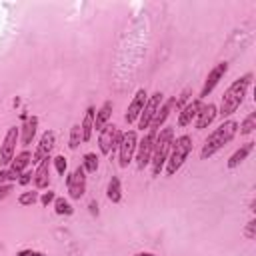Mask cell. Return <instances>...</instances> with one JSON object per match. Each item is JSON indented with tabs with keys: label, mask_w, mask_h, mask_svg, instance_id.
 Returning <instances> with one entry per match:
<instances>
[{
	"label": "cell",
	"mask_w": 256,
	"mask_h": 256,
	"mask_svg": "<svg viewBox=\"0 0 256 256\" xmlns=\"http://www.w3.org/2000/svg\"><path fill=\"white\" fill-rule=\"evenodd\" d=\"M250 82H252V74L248 72V74L236 78V80L226 88V92H224V96H222V102H220V112H218L222 118L232 116V114L240 108V104L244 102V96H246V90H248Z\"/></svg>",
	"instance_id": "obj_1"
},
{
	"label": "cell",
	"mask_w": 256,
	"mask_h": 256,
	"mask_svg": "<svg viewBox=\"0 0 256 256\" xmlns=\"http://www.w3.org/2000/svg\"><path fill=\"white\" fill-rule=\"evenodd\" d=\"M236 132H238V122H234V120L222 122V124L204 140V146H202V150H200V158L206 160V158L214 156L220 148H224V146L236 136Z\"/></svg>",
	"instance_id": "obj_2"
},
{
	"label": "cell",
	"mask_w": 256,
	"mask_h": 256,
	"mask_svg": "<svg viewBox=\"0 0 256 256\" xmlns=\"http://www.w3.org/2000/svg\"><path fill=\"white\" fill-rule=\"evenodd\" d=\"M172 140H174V130H172V128H164V130L156 132V138H154V150H152V158H150V164H152V176H160L162 166L166 164V158H168Z\"/></svg>",
	"instance_id": "obj_3"
},
{
	"label": "cell",
	"mask_w": 256,
	"mask_h": 256,
	"mask_svg": "<svg viewBox=\"0 0 256 256\" xmlns=\"http://www.w3.org/2000/svg\"><path fill=\"white\" fill-rule=\"evenodd\" d=\"M190 152H192V138L190 136L184 134V136H178L176 140H172V146H170V152L166 158V174L174 176L182 168V164Z\"/></svg>",
	"instance_id": "obj_4"
},
{
	"label": "cell",
	"mask_w": 256,
	"mask_h": 256,
	"mask_svg": "<svg viewBox=\"0 0 256 256\" xmlns=\"http://www.w3.org/2000/svg\"><path fill=\"white\" fill-rule=\"evenodd\" d=\"M136 146H138V138H136V132L134 130H128L122 134L120 138V144H118V160H120V166L126 168L134 154H136Z\"/></svg>",
	"instance_id": "obj_5"
},
{
	"label": "cell",
	"mask_w": 256,
	"mask_h": 256,
	"mask_svg": "<svg viewBox=\"0 0 256 256\" xmlns=\"http://www.w3.org/2000/svg\"><path fill=\"white\" fill-rule=\"evenodd\" d=\"M120 138H122V132H120L114 124H106V126L100 130V136H98L100 152H102V154H112V152L118 148Z\"/></svg>",
	"instance_id": "obj_6"
},
{
	"label": "cell",
	"mask_w": 256,
	"mask_h": 256,
	"mask_svg": "<svg viewBox=\"0 0 256 256\" xmlns=\"http://www.w3.org/2000/svg\"><path fill=\"white\" fill-rule=\"evenodd\" d=\"M154 138H156V132L150 130L136 146V166L142 170L150 164V158H152V150H154Z\"/></svg>",
	"instance_id": "obj_7"
},
{
	"label": "cell",
	"mask_w": 256,
	"mask_h": 256,
	"mask_svg": "<svg viewBox=\"0 0 256 256\" xmlns=\"http://www.w3.org/2000/svg\"><path fill=\"white\" fill-rule=\"evenodd\" d=\"M66 188H68L70 198H74V200H80L84 196V192H86V170L82 166H78L66 178Z\"/></svg>",
	"instance_id": "obj_8"
},
{
	"label": "cell",
	"mask_w": 256,
	"mask_h": 256,
	"mask_svg": "<svg viewBox=\"0 0 256 256\" xmlns=\"http://www.w3.org/2000/svg\"><path fill=\"white\" fill-rule=\"evenodd\" d=\"M162 96H164L162 92H154V94L146 100V104H144V108H142V112H140V116H138V128H140V130L150 128V122H152L156 110H158L160 104H162Z\"/></svg>",
	"instance_id": "obj_9"
},
{
	"label": "cell",
	"mask_w": 256,
	"mask_h": 256,
	"mask_svg": "<svg viewBox=\"0 0 256 256\" xmlns=\"http://www.w3.org/2000/svg\"><path fill=\"white\" fill-rule=\"evenodd\" d=\"M226 72H228V62H218V64L208 72V76H206V80H204V86H202V90H200L198 100L206 98V96L216 88V84L224 78V74H226Z\"/></svg>",
	"instance_id": "obj_10"
},
{
	"label": "cell",
	"mask_w": 256,
	"mask_h": 256,
	"mask_svg": "<svg viewBox=\"0 0 256 256\" xmlns=\"http://www.w3.org/2000/svg\"><path fill=\"white\" fill-rule=\"evenodd\" d=\"M18 136H20V130L16 126L8 128L6 136H4V142L0 146V164H10L12 158H14V150H16V142H18Z\"/></svg>",
	"instance_id": "obj_11"
},
{
	"label": "cell",
	"mask_w": 256,
	"mask_h": 256,
	"mask_svg": "<svg viewBox=\"0 0 256 256\" xmlns=\"http://www.w3.org/2000/svg\"><path fill=\"white\" fill-rule=\"evenodd\" d=\"M54 142H56V134H54V130H46V132L42 134L40 142H38V148H36V152H34L32 162L40 164L42 160L50 158V152H52V148H54Z\"/></svg>",
	"instance_id": "obj_12"
},
{
	"label": "cell",
	"mask_w": 256,
	"mask_h": 256,
	"mask_svg": "<svg viewBox=\"0 0 256 256\" xmlns=\"http://www.w3.org/2000/svg\"><path fill=\"white\" fill-rule=\"evenodd\" d=\"M146 98H148V94H146L144 88H140V90L134 94V98H132V102L128 104V110H126V114H124V120H126L128 124H132V122L138 120V116H140V112H142V108H144V104H146Z\"/></svg>",
	"instance_id": "obj_13"
},
{
	"label": "cell",
	"mask_w": 256,
	"mask_h": 256,
	"mask_svg": "<svg viewBox=\"0 0 256 256\" xmlns=\"http://www.w3.org/2000/svg\"><path fill=\"white\" fill-rule=\"evenodd\" d=\"M200 106H202V102H200L198 98H196V100H192V102H188V104L178 112V126H180V128H184V126L192 124V120H196V114H198Z\"/></svg>",
	"instance_id": "obj_14"
},
{
	"label": "cell",
	"mask_w": 256,
	"mask_h": 256,
	"mask_svg": "<svg viewBox=\"0 0 256 256\" xmlns=\"http://www.w3.org/2000/svg\"><path fill=\"white\" fill-rule=\"evenodd\" d=\"M218 116V108L214 106V104H202L200 106V110H198V114H196V128L198 130H202V128H206L208 124H212L214 122V118Z\"/></svg>",
	"instance_id": "obj_15"
},
{
	"label": "cell",
	"mask_w": 256,
	"mask_h": 256,
	"mask_svg": "<svg viewBox=\"0 0 256 256\" xmlns=\"http://www.w3.org/2000/svg\"><path fill=\"white\" fill-rule=\"evenodd\" d=\"M172 108H174V98H168L158 110H156V114H154V118H152V122H150V130H154V132H158L160 130V126L166 122V118L170 116V112H172Z\"/></svg>",
	"instance_id": "obj_16"
},
{
	"label": "cell",
	"mask_w": 256,
	"mask_h": 256,
	"mask_svg": "<svg viewBox=\"0 0 256 256\" xmlns=\"http://www.w3.org/2000/svg\"><path fill=\"white\" fill-rule=\"evenodd\" d=\"M48 160H50V158L42 160V162L38 164L36 172H34V184H36V188H46L48 182H50V162H48Z\"/></svg>",
	"instance_id": "obj_17"
},
{
	"label": "cell",
	"mask_w": 256,
	"mask_h": 256,
	"mask_svg": "<svg viewBox=\"0 0 256 256\" xmlns=\"http://www.w3.org/2000/svg\"><path fill=\"white\" fill-rule=\"evenodd\" d=\"M36 128H38V118L36 116H28L24 120V126H22V136H20L22 138V146H28L34 140Z\"/></svg>",
	"instance_id": "obj_18"
},
{
	"label": "cell",
	"mask_w": 256,
	"mask_h": 256,
	"mask_svg": "<svg viewBox=\"0 0 256 256\" xmlns=\"http://www.w3.org/2000/svg\"><path fill=\"white\" fill-rule=\"evenodd\" d=\"M254 150V142H246V144H242L230 158H228V168L232 170V168H236L238 164H242L246 158H248V154Z\"/></svg>",
	"instance_id": "obj_19"
},
{
	"label": "cell",
	"mask_w": 256,
	"mask_h": 256,
	"mask_svg": "<svg viewBox=\"0 0 256 256\" xmlns=\"http://www.w3.org/2000/svg\"><path fill=\"white\" fill-rule=\"evenodd\" d=\"M110 116H112V102H110V100H106V102L102 104V108L96 112V116H94V130H98V132H100V130L108 124Z\"/></svg>",
	"instance_id": "obj_20"
},
{
	"label": "cell",
	"mask_w": 256,
	"mask_h": 256,
	"mask_svg": "<svg viewBox=\"0 0 256 256\" xmlns=\"http://www.w3.org/2000/svg\"><path fill=\"white\" fill-rule=\"evenodd\" d=\"M94 116H96V110H94L92 106H88V110H86V114H84V118H82V124H80V128H82V142H88L90 136H92V130H94Z\"/></svg>",
	"instance_id": "obj_21"
},
{
	"label": "cell",
	"mask_w": 256,
	"mask_h": 256,
	"mask_svg": "<svg viewBox=\"0 0 256 256\" xmlns=\"http://www.w3.org/2000/svg\"><path fill=\"white\" fill-rule=\"evenodd\" d=\"M106 196L110 202L118 204L122 200V186H120V178L118 176H112L110 182H108V188H106Z\"/></svg>",
	"instance_id": "obj_22"
},
{
	"label": "cell",
	"mask_w": 256,
	"mask_h": 256,
	"mask_svg": "<svg viewBox=\"0 0 256 256\" xmlns=\"http://www.w3.org/2000/svg\"><path fill=\"white\" fill-rule=\"evenodd\" d=\"M30 160H32V156H30V152H20V154H16L14 158H12V166H10V170H14V172H18V174H22L24 172V168L30 164Z\"/></svg>",
	"instance_id": "obj_23"
},
{
	"label": "cell",
	"mask_w": 256,
	"mask_h": 256,
	"mask_svg": "<svg viewBox=\"0 0 256 256\" xmlns=\"http://www.w3.org/2000/svg\"><path fill=\"white\" fill-rule=\"evenodd\" d=\"M54 210H56V214H60V216H70V214L74 212L72 204H70L66 198H54Z\"/></svg>",
	"instance_id": "obj_24"
},
{
	"label": "cell",
	"mask_w": 256,
	"mask_h": 256,
	"mask_svg": "<svg viewBox=\"0 0 256 256\" xmlns=\"http://www.w3.org/2000/svg\"><path fill=\"white\" fill-rule=\"evenodd\" d=\"M254 128H256V112H250V114L242 120V124H240V134H242V136L252 134Z\"/></svg>",
	"instance_id": "obj_25"
},
{
	"label": "cell",
	"mask_w": 256,
	"mask_h": 256,
	"mask_svg": "<svg viewBox=\"0 0 256 256\" xmlns=\"http://www.w3.org/2000/svg\"><path fill=\"white\" fill-rule=\"evenodd\" d=\"M82 168H84L86 172H96V170H98V156H96L94 152L84 154V158H82Z\"/></svg>",
	"instance_id": "obj_26"
},
{
	"label": "cell",
	"mask_w": 256,
	"mask_h": 256,
	"mask_svg": "<svg viewBox=\"0 0 256 256\" xmlns=\"http://www.w3.org/2000/svg\"><path fill=\"white\" fill-rule=\"evenodd\" d=\"M80 142H82V128H80V124H74V126L70 128V140H68V146H70L72 150H76Z\"/></svg>",
	"instance_id": "obj_27"
},
{
	"label": "cell",
	"mask_w": 256,
	"mask_h": 256,
	"mask_svg": "<svg viewBox=\"0 0 256 256\" xmlns=\"http://www.w3.org/2000/svg\"><path fill=\"white\" fill-rule=\"evenodd\" d=\"M18 202H20L22 206H32V204H36V202H38V192H34V190L22 192V194H20V198H18Z\"/></svg>",
	"instance_id": "obj_28"
},
{
	"label": "cell",
	"mask_w": 256,
	"mask_h": 256,
	"mask_svg": "<svg viewBox=\"0 0 256 256\" xmlns=\"http://www.w3.org/2000/svg\"><path fill=\"white\" fill-rule=\"evenodd\" d=\"M54 166H56V172H58L60 176H64V174H66V168H68V160L60 154V156L54 158Z\"/></svg>",
	"instance_id": "obj_29"
},
{
	"label": "cell",
	"mask_w": 256,
	"mask_h": 256,
	"mask_svg": "<svg viewBox=\"0 0 256 256\" xmlns=\"http://www.w3.org/2000/svg\"><path fill=\"white\" fill-rule=\"evenodd\" d=\"M244 236H246L248 240H254V238H256V218H252V220L246 224V228H244Z\"/></svg>",
	"instance_id": "obj_30"
},
{
	"label": "cell",
	"mask_w": 256,
	"mask_h": 256,
	"mask_svg": "<svg viewBox=\"0 0 256 256\" xmlns=\"http://www.w3.org/2000/svg\"><path fill=\"white\" fill-rule=\"evenodd\" d=\"M54 198H56V194H54L52 190H48V192H44L38 200H40V204H42V206H48L50 202H54Z\"/></svg>",
	"instance_id": "obj_31"
},
{
	"label": "cell",
	"mask_w": 256,
	"mask_h": 256,
	"mask_svg": "<svg viewBox=\"0 0 256 256\" xmlns=\"http://www.w3.org/2000/svg\"><path fill=\"white\" fill-rule=\"evenodd\" d=\"M16 256H46L44 252H38V250H20Z\"/></svg>",
	"instance_id": "obj_32"
},
{
	"label": "cell",
	"mask_w": 256,
	"mask_h": 256,
	"mask_svg": "<svg viewBox=\"0 0 256 256\" xmlns=\"http://www.w3.org/2000/svg\"><path fill=\"white\" fill-rule=\"evenodd\" d=\"M32 178H34V174H32V172H22V174H20V178H18V182H20V184H28Z\"/></svg>",
	"instance_id": "obj_33"
},
{
	"label": "cell",
	"mask_w": 256,
	"mask_h": 256,
	"mask_svg": "<svg viewBox=\"0 0 256 256\" xmlns=\"http://www.w3.org/2000/svg\"><path fill=\"white\" fill-rule=\"evenodd\" d=\"M8 192H12V186H10V184H4V186H0V198L8 196Z\"/></svg>",
	"instance_id": "obj_34"
},
{
	"label": "cell",
	"mask_w": 256,
	"mask_h": 256,
	"mask_svg": "<svg viewBox=\"0 0 256 256\" xmlns=\"http://www.w3.org/2000/svg\"><path fill=\"white\" fill-rule=\"evenodd\" d=\"M90 212H92V214H98V204H96L94 200L90 202Z\"/></svg>",
	"instance_id": "obj_35"
},
{
	"label": "cell",
	"mask_w": 256,
	"mask_h": 256,
	"mask_svg": "<svg viewBox=\"0 0 256 256\" xmlns=\"http://www.w3.org/2000/svg\"><path fill=\"white\" fill-rule=\"evenodd\" d=\"M134 256H154L152 252H138V254H134Z\"/></svg>",
	"instance_id": "obj_36"
}]
</instances>
